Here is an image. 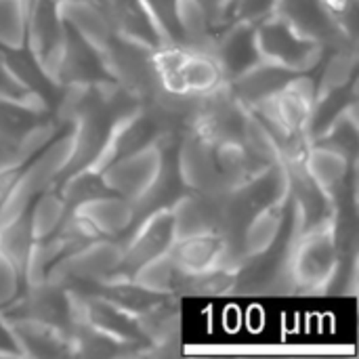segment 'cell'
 I'll list each match as a JSON object with an SVG mask.
<instances>
[{
	"mask_svg": "<svg viewBox=\"0 0 359 359\" xmlns=\"http://www.w3.org/2000/svg\"><path fill=\"white\" fill-rule=\"evenodd\" d=\"M339 265V242L334 225H324L294 238L288 273L292 290H322L334 278Z\"/></svg>",
	"mask_w": 359,
	"mask_h": 359,
	"instance_id": "6da1fadb",
	"label": "cell"
},
{
	"mask_svg": "<svg viewBox=\"0 0 359 359\" xmlns=\"http://www.w3.org/2000/svg\"><path fill=\"white\" fill-rule=\"evenodd\" d=\"M255 36L261 59L271 61L290 72H311L324 59V46L299 34L286 19L273 11L255 21Z\"/></svg>",
	"mask_w": 359,
	"mask_h": 359,
	"instance_id": "7a4b0ae2",
	"label": "cell"
},
{
	"mask_svg": "<svg viewBox=\"0 0 359 359\" xmlns=\"http://www.w3.org/2000/svg\"><path fill=\"white\" fill-rule=\"evenodd\" d=\"M124 246L114 238L93 240L67 255H63L48 273V280L59 284L80 282L84 286H101L120 278Z\"/></svg>",
	"mask_w": 359,
	"mask_h": 359,
	"instance_id": "3957f363",
	"label": "cell"
},
{
	"mask_svg": "<svg viewBox=\"0 0 359 359\" xmlns=\"http://www.w3.org/2000/svg\"><path fill=\"white\" fill-rule=\"evenodd\" d=\"M25 42L34 61L55 80L65 42V21L59 0H34L25 19Z\"/></svg>",
	"mask_w": 359,
	"mask_h": 359,
	"instance_id": "277c9868",
	"label": "cell"
},
{
	"mask_svg": "<svg viewBox=\"0 0 359 359\" xmlns=\"http://www.w3.org/2000/svg\"><path fill=\"white\" fill-rule=\"evenodd\" d=\"M164 162V147L162 139L158 143H151L135 154H128L124 158H118L109 164H105L99 175L103 179V185L130 202L139 200L156 181L160 168Z\"/></svg>",
	"mask_w": 359,
	"mask_h": 359,
	"instance_id": "5b68a950",
	"label": "cell"
},
{
	"mask_svg": "<svg viewBox=\"0 0 359 359\" xmlns=\"http://www.w3.org/2000/svg\"><path fill=\"white\" fill-rule=\"evenodd\" d=\"M72 303H74V316L76 320L86 322L88 326L101 330L103 334L128 345V347H143L147 345L141 326L137 318L109 299L101 297L99 292H82V290H69ZM74 320V322H76Z\"/></svg>",
	"mask_w": 359,
	"mask_h": 359,
	"instance_id": "8992f818",
	"label": "cell"
},
{
	"mask_svg": "<svg viewBox=\"0 0 359 359\" xmlns=\"http://www.w3.org/2000/svg\"><path fill=\"white\" fill-rule=\"evenodd\" d=\"M177 240L175 233V219L170 206H162L145 215L137 231L133 233L130 242L124 246L120 278H130V273L145 261L166 255Z\"/></svg>",
	"mask_w": 359,
	"mask_h": 359,
	"instance_id": "52a82bcc",
	"label": "cell"
},
{
	"mask_svg": "<svg viewBox=\"0 0 359 359\" xmlns=\"http://www.w3.org/2000/svg\"><path fill=\"white\" fill-rule=\"evenodd\" d=\"M177 170L181 183L200 194H223L225 183L215 158V143L191 130L179 145L177 151Z\"/></svg>",
	"mask_w": 359,
	"mask_h": 359,
	"instance_id": "ba28073f",
	"label": "cell"
},
{
	"mask_svg": "<svg viewBox=\"0 0 359 359\" xmlns=\"http://www.w3.org/2000/svg\"><path fill=\"white\" fill-rule=\"evenodd\" d=\"M273 13L286 19L299 34L320 42L324 48H345V40H351L334 21L324 0H276Z\"/></svg>",
	"mask_w": 359,
	"mask_h": 359,
	"instance_id": "9c48e42d",
	"label": "cell"
},
{
	"mask_svg": "<svg viewBox=\"0 0 359 359\" xmlns=\"http://www.w3.org/2000/svg\"><path fill=\"white\" fill-rule=\"evenodd\" d=\"M210 55L217 59L225 82L242 76L261 61L255 36V21L231 23L217 40H212Z\"/></svg>",
	"mask_w": 359,
	"mask_h": 359,
	"instance_id": "30bf717a",
	"label": "cell"
},
{
	"mask_svg": "<svg viewBox=\"0 0 359 359\" xmlns=\"http://www.w3.org/2000/svg\"><path fill=\"white\" fill-rule=\"evenodd\" d=\"M8 332L23 358H65L74 355L69 332L36 322V320H6Z\"/></svg>",
	"mask_w": 359,
	"mask_h": 359,
	"instance_id": "8fae6325",
	"label": "cell"
},
{
	"mask_svg": "<svg viewBox=\"0 0 359 359\" xmlns=\"http://www.w3.org/2000/svg\"><path fill=\"white\" fill-rule=\"evenodd\" d=\"M297 72H290L286 67H280L271 61L261 59L257 65H252L248 72H244L242 76L233 78L227 82L231 95L248 109L257 107L259 103L271 99L273 95H278L288 80L294 76Z\"/></svg>",
	"mask_w": 359,
	"mask_h": 359,
	"instance_id": "7c38bea8",
	"label": "cell"
},
{
	"mask_svg": "<svg viewBox=\"0 0 359 359\" xmlns=\"http://www.w3.org/2000/svg\"><path fill=\"white\" fill-rule=\"evenodd\" d=\"M225 240L215 231L177 238L168 250L183 273H202L212 267H225Z\"/></svg>",
	"mask_w": 359,
	"mask_h": 359,
	"instance_id": "4fadbf2b",
	"label": "cell"
},
{
	"mask_svg": "<svg viewBox=\"0 0 359 359\" xmlns=\"http://www.w3.org/2000/svg\"><path fill=\"white\" fill-rule=\"evenodd\" d=\"M103 6L111 19L116 34L149 48H158L164 44L158 25L154 23L149 11L141 0H103Z\"/></svg>",
	"mask_w": 359,
	"mask_h": 359,
	"instance_id": "5bb4252c",
	"label": "cell"
},
{
	"mask_svg": "<svg viewBox=\"0 0 359 359\" xmlns=\"http://www.w3.org/2000/svg\"><path fill=\"white\" fill-rule=\"evenodd\" d=\"M82 217H86L103 238H118L124 233L135 221L137 212L130 200L116 196V194H105L99 198H93L80 206L74 208Z\"/></svg>",
	"mask_w": 359,
	"mask_h": 359,
	"instance_id": "9a60e30c",
	"label": "cell"
},
{
	"mask_svg": "<svg viewBox=\"0 0 359 359\" xmlns=\"http://www.w3.org/2000/svg\"><path fill=\"white\" fill-rule=\"evenodd\" d=\"M61 17L84 40L99 48L101 55L116 34L103 2H61Z\"/></svg>",
	"mask_w": 359,
	"mask_h": 359,
	"instance_id": "2e32d148",
	"label": "cell"
},
{
	"mask_svg": "<svg viewBox=\"0 0 359 359\" xmlns=\"http://www.w3.org/2000/svg\"><path fill=\"white\" fill-rule=\"evenodd\" d=\"M349 160L328 147L322 145H309L303 158V166L309 172V177L334 200L337 191L345 187V179L349 175Z\"/></svg>",
	"mask_w": 359,
	"mask_h": 359,
	"instance_id": "e0dca14e",
	"label": "cell"
},
{
	"mask_svg": "<svg viewBox=\"0 0 359 359\" xmlns=\"http://www.w3.org/2000/svg\"><path fill=\"white\" fill-rule=\"evenodd\" d=\"M284 231V206H269L252 215L240 240L242 259L265 252Z\"/></svg>",
	"mask_w": 359,
	"mask_h": 359,
	"instance_id": "ac0fdd59",
	"label": "cell"
},
{
	"mask_svg": "<svg viewBox=\"0 0 359 359\" xmlns=\"http://www.w3.org/2000/svg\"><path fill=\"white\" fill-rule=\"evenodd\" d=\"M181 278H183V271L177 267V263L172 261L168 252L141 263L130 273V280L137 286L149 292H158V294H175L179 290Z\"/></svg>",
	"mask_w": 359,
	"mask_h": 359,
	"instance_id": "d6986e66",
	"label": "cell"
},
{
	"mask_svg": "<svg viewBox=\"0 0 359 359\" xmlns=\"http://www.w3.org/2000/svg\"><path fill=\"white\" fill-rule=\"evenodd\" d=\"M181 76H183L185 90L191 95H206L219 88L221 84H225V78L217 59L200 50H187L183 65H181Z\"/></svg>",
	"mask_w": 359,
	"mask_h": 359,
	"instance_id": "ffe728a7",
	"label": "cell"
},
{
	"mask_svg": "<svg viewBox=\"0 0 359 359\" xmlns=\"http://www.w3.org/2000/svg\"><path fill=\"white\" fill-rule=\"evenodd\" d=\"M29 208L32 210H27V217H29V227H32L34 240H44V238L55 236L67 217L65 200L61 198V194H55L50 189L38 194Z\"/></svg>",
	"mask_w": 359,
	"mask_h": 359,
	"instance_id": "44dd1931",
	"label": "cell"
},
{
	"mask_svg": "<svg viewBox=\"0 0 359 359\" xmlns=\"http://www.w3.org/2000/svg\"><path fill=\"white\" fill-rule=\"evenodd\" d=\"M32 244H34V236H32L27 212L19 215L15 221L0 227V255L17 267L21 278L25 271V263H27Z\"/></svg>",
	"mask_w": 359,
	"mask_h": 359,
	"instance_id": "7402d4cb",
	"label": "cell"
},
{
	"mask_svg": "<svg viewBox=\"0 0 359 359\" xmlns=\"http://www.w3.org/2000/svg\"><path fill=\"white\" fill-rule=\"evenodd\" d=\"M238 269L231 267H212L202 273H183L177 292H189L200 297H221L236 290Z\"/></svg>",
	"mask_w": 359,
	"mask_h": 359,
	"instance_id": "603a6c76",
	"label": "cell"
},
{
	"mask_svg": "<svg viewBox=\"0 0 359 359\" xmlns=\"http://www.w3.org/2000/svg\"><path fill=\"white\" fill-rule=\"evenodd\" d=\"M25 19L21 0H0V46H25Z\"/></svg>",
	"mask_w": 359,
	"mask_h": 359,
	"instance_id": "cb8c5ba5",
	"label": "cell"
},
{
	"mask_svg": "<svg viewBox=\"0 0 359 359\" xmlns=\"http://www.w3.org/2000/svg\"><path fill=\"white\" fill-rule=\"evenodd\" d=\"M355 65H358V57H355V48H339L326 63L324 67V76L318 84V93H326L332 88H343L349 84V80L355 74Z\"/></svg>",
	"mask_w": 359,
	"mask_h": 359,
	"instance_id": "d4e9b609",
	"label": "cell"
},
{
	"mask_svg": "<svg viewBox=\"0 0 359 359\" xmlns=\"http://www.w3.org/2000/svg\"><path fill=\"white\" fill-rule=\"evenodd\" d=\"M21 286V273L17 267L0 255V307L17 299Z\"/></svg>",
	"mask_w": 359,
	"mask_h": 359,
	"instance_id": "484cf974",
	"label": "cell"
},
{
	"mask_svg": "<svg viewBox=\"0 0 359 359\" xmlns=\"http://www.w3.org/2000/svg\"><path fill=\"white\" fill-rule=\"evenodd\" d=\"M25 160H27L25 147L0 128V170L8 166H21Z\"/></svg>",
	"mask_w": 359,
	"mask_h": 359,
	"instance_id": "4316f807",
	"label": "cell"
},
{
	"mask_svg": "<svg viewBox=\"0 0 359 359\" xmlns=\"http://www.w3.org/2000/svg\"><path fill=\"white\" fill-rule=\"evenodd\" d=\"M59 2H103V0H59Z\"/></svg>",
	"mask_w": 359,
	"mask_h": 359,
	"instance_id": "83f0119b",
	"label": "cell"
}]
</instances>
